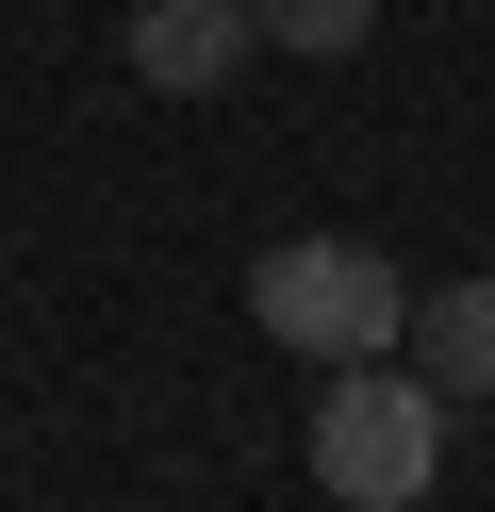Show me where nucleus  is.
<instances>
[{
    "instance_id": "5",
    "label": "nucleus",
    "mask_w": 495,
    "mask_h": 512,
    "mask_svg": "<svg viewBox=\"0 0 495 512\" xmlns=\"http://www.w3.org/2000/svg\"><path fill=\"white\" fill-rule=\"evenodd\" d=\"M248 34H264V50H314V67H330V50H363V34H380V0H248Z\"/></svg>"
},
{
    "instance_id": "4",
    "label": "nucleus",
    "mask_w": 495,
    "mask_h": 512,
    "mask_svg": "<svg viewBox=\"0 0 495 512\" xmlns=\"http://www.w3.org/2000/svg\"><path fill=\"white\" fill-rule=\"evenodd\" d=\"M396 364H413L446 413H462V397H495V281H429L413 331H396Z\"/></svg>"
},
{
    "instance_id": "2",
    "label": "nucleus",
    "mask_w": 495,
    "mask_h": 512,
    "mask_svg": "<svg viewBox=\"0 0 495 512\" xmlns=\"http://www.w3.org/2000/svg\"><path fill=\"white\" fill-rule=\"evenodd\" d=\"M248 314L297 347V364H396V331H413V281H396L363 232H281V248L248 265Z\"/></svg>"
},
{
    "instance_id": "1",
    "label": "nucleus",
    "mask_w": 495,
    "mask_h": 512,
    "mask_svg": "<svg viewBox=\"0 0 495 512\" xmlns=\"http://www.w3.org/2000/svg\"><path fill=\"white\" fill-rule=\"evenodd\" d=\"M446 430H462V413L429 397L413 364H330V397H314V496H347V512H429Z\"/></svg>"
},
{
    "instance_id": "3",
    "label": "nucleus",
    "mask_w": 495,
    "mask_h": 512,
    "mask_svg": "<svg viewBox=\"0 0 495 512\" xmlns=\"http://www.w3.org/2000/svg\"><path fill=\"white\" fill-rule=\"evenodd\" d=\"M248 50H264L248 0H132V83H149V100H215Z\"/></svg>"
}]
</instances>
